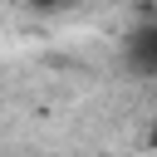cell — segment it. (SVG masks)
<instances>
[{"label": "cell", "mask_w": 157, "mask_h": 157, "mask_svg": "<svg viewBox=\"0 0 157 157\" xmlns=\"http://www.w3.org/2000/svg\"><path fill=\"white\" fill-rule=\"evenodd\" d=\"M123 64H128L137 78H157V20L128 29V39H123Z\"/></svg>", "instance_id": "obj_1"}, {"label": "cell", "mask_w": 157, "mask_h": 157, "mask_svg": "<svg viewBox=\"0 0 157 157\" xmlns=\"http://www.w3.org/2000/svg\"><path fill=\"white\" fill-rule=\"evenodd\" d=\"M29 5H39V10H59V5H69V0H29Z\"/></svg>", "instance_id": "obj_2"}]
</instances>
